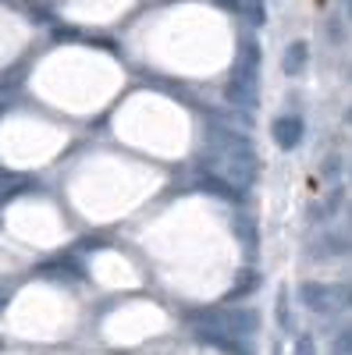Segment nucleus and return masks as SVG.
I'll return each instance as SVG.
<instances>
[{
    "instance_id": "obj_1",
    "label": "nucleus",
    "mask_w": 352,
    "mask_h": 355,
    "mask_svg": "<svg viewBox=\"0 0 352 355\" xmlns=\"http://www.w3.org/2000/svg\"><path fill=\"white\" fill-rule=\"evenodd\" d=\"M303 302L317 313H342V309L352 306V288H345V284H306Z\"/></svg>"
},
{
    "instance_id": "obj_2",
    "label": "nucleus",
    "mask_w": 352,
    "mask_h": 355,
    "mask_svg": "<svg viewBox=\"0 0 352 355\" xmlns=\"http://www.w3.org/2000/svg\"><path fill=\"white\" fill-rule=\"evenodd\" d=\"M274 139H278V146H285V150H292V146H296L299 139H303V132H306V125H303V117H278L274 121Z\"/></svg>"
},
{
    "instance_id": "obj_3",
    "label": "nucleus",
    "mask_w": 352,
    "mask_h": 355,
    "mask_svg": "<svg viewBox=\"0 0 352 355\" xmlns=\"http://www.w3.org/2000/svg\"><path fill=\"white\" fill-rule=\"evenodd\" d=\"M306 61H310V46L303 40H296V43L285 50V57H281V71L285 75H299L306 68Z\"/></svg>"
},
{
    "instance_id": "obj_4",
    "label": "nucleus",
    "mask_w": 352,
    "mask_h": 355,
    "mask_svg": "<svg viewBox=\"0 0 352 355\" xmlns=\"http://www.w3.org/2000/svg\"><path fill=\"white\" fill-rule=\"evenodd\" d=\"M345 8H349V15H352V0H345Z\"/></svg>"
},
{
    "instance_id": "obj_5",
    "label": "nucleus",
    "mask_w": 352,
    "mask_h": 355,
    "mask_svg": "<svg viewBox=\"0 0 352 355\" xmlns=\"http://www.w3.org/2000/svg\"><path fill=\"white\" fill-rule=\"evenodd\" d=\"M345 117H349V125H352V107H349V114H345Z\"/></svg>"
}]
</instances>
